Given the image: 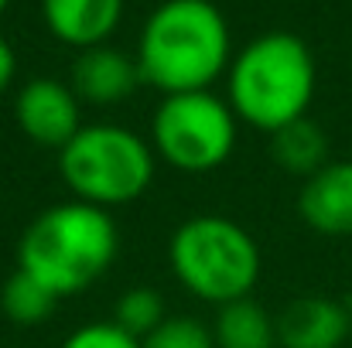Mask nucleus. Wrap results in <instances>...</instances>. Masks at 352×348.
I'll use <instances>...</instances> for the list:
<instances>
[{
	"label": "nucleus",
	"instance_id": "9b49d317",
	"mask_svg": "<svg viewBox=\"0 0 352 348\" xmlns=\"http://www.w3.org/2000/svg\"><path fill=\"white\" fill-rule=\"evenodd\" d=\"M41 17L52 38L86 51L110 41L123 17V0H41Z\"/></svg>",
	"mask_w": 352,
	"mask_h": 348
},
{
	"label": "nucleus",
	"instance_id": "39448f33",
	"mask_svg": "<svg viewBox=\"0 0 352 348\" xmlns=\"http://www.w3.org/2000/svg\"><path fill=\"white\" fill-rule=\"evenodd\" d=\"M154 167V147L120 123H86L58 150V171L72 198L107 212L137 202L151 188Z\"/></svg>",
	"mask_w": 352,
	"mask_h": 348
},
{
	"label": "nucleus",
	"instance_id": "9d476101",
	"mask_svg": "<svg viewBox=\"0 0 352 348\" xmlns=\"http://www.w3.org/2000/svg\"><path fill=\"white\" fill-rule=\"evenodd\" d=\"M298 216L322 235H352V161H329L322 171L305 178Z\"/></svg>",
	"mask_w": 352,
	"mask_h": 348
},
{
	"label": "nucleus",
	"instance_id": "f03ea898",
	"mask_svg": "<svg viewBox=\"0 0 352 348\" xmlns=\"http://www.w3.org/2000/svg\"><path fill=\"white\" fill-rule=\"evenodd\" d=\"M120 232L107 209L79 198L38 212L17 242V270L41 280L55 297L93 287L117 259Z\"/></svg>",
	"mask_w": 352,
	"mask_h": 348
},
{
	"label": "nucleus",
	"instance_id": "f257e3e1",
	"mask_svg": "<svg viewBox=\"0 0 352 348\" xmlns=\"http://www.w3.org/2000/svg\"><path fill=\"white\" fill-rule=\"evenodd\" d=\"M230 62V24L212 0H164L140 31V79L164 96L212 89Z\"/></svg>",
	"mask_w": 352,
	"mask_h": 348
},
{
	"label": "nucleus",
	"instance_id": "f8f14e48",
	"mask_svg": "<svg viewBox=\"0 0 352 348\" xmlns=\"http://www.w3.org/2000/svg\"><path fill=\"white\" fill-rule=\"evenodd\" d=\"M209 328L216 348H277V318L253 297L223 304Z\"/></svg>",
	"mask_w": 352,
	"mask_h": 348
},
{
	"label": "nucleus",
	"instance_id": "6e6552de",
	"mask_svg": "<svg viewBox=\"0 0 352 348\" xmlns=\"http://www.w3.org/2000/svg\"><path fill=\"white\" fill-rule=\"evenodd\" d=\"M349 335V308L325 294H301L277 314V348H342Z\"/></svg>",
	"mask_w": 352,
	"mask_h": 348
},
{
	"label": "nucleus",
	"instance_id": "4468645a",
	"mask_svg": "<svg viewBox=\"0 0 352 348\" xmlns=\"http://www.w3.org/2000/svg\"><path fill=\"white\" fill-rule=\"evenodd\" d=\"M58 301H62V297H55L41 280H34V277L24 273V270H14V273L3 280V287H0V311H3L17 328H38V325H45V321L55 314Z\"/></svg>",
	"mask_w": 352,
	"mask_h": 348
},
{
	"label": "nucleus",
	"instance_id": "dca6fc26",
	"mask_svg": "<svg viewBox=\"0 0 352 348\" xmlns=\"http://www.w3.org/2000/svg\"><path fill=\"white\" fill-rule=\"evenodd\" d=\"M140 348H216L212 328L202 325L192 314H168L144 342Z\"/></svg>",
	"mask_w": 352,
	"mask_h": 348
},
{
	"label": "nucleus",
	"instance_id": "6ab92c4d",
	"mask_svg": "<svg viewBox=\"0 0 352 348\" xmlns=\"http://www.w3.org/2000/svg\"><path fill=\"white\" fill-rule=\"evenodd\" d=\"M7 3H10V0H0V14H3V10H7Z\"/></svg>",
	"mask_w": 352,
	"mask_h": 348
},
{
	"label": "nucleus",
	"instance_id": "a211bd4d",
	"mask_svg": "<svg viewBox=\"0 0 352 348\" xmlns=\"http://www.w3.org/2000/svg\"><path fill=\"white\" fill-rule=\"evenodd\" d=\"M14 76H17V55H14V48L0 38V96L10 89Z\"/></svg>",
	"mask_w": 352,
	"mask_h": 348
},
{
	"label": "nucleus",
	"instance_id": "1a4fd4ad",
	"mask_svg": "<svg viewBox=\"0 0 352 348\" xmlns=\"http://www.w3.org/2000/svg\"><path fill=\"white\" fill-rule=\"evenodd\" d=\"M140 65L137 58H130L126 51H120L113 45H96L76 55L72 62V93L79 96V103L89 106H117L123 100L133 96V89L140 86Z\"/></svg>",
	"mask_w": 352,
	"mask_h": 348
},
{
	"label": "nucleus",
	"instance_id": "aec40b11",
	"mask_svg": "<svg viewBox=\"0 0 352 348\" xmlns=\"http://www.w3.org/2000/svg\"><path fill=\"white\" fill-rule=\"evenodd\" d=\"M349 314H352V308H349Z\"/></svg>",
	"mask_w": 352,
	"mask_h": 348
},
{
	"label": "nucleus",
	"instance_id": "0eeeda50",
	"mask_svg": "<svg viewBox=\"0 0 352 348\" xmlns=\"http://www.w3.org/2000/svg\"><path fill=\"white\" fill-rule=\"evenodd\" d=\"M14 119H17V130L31 143L52 147V150H62L86 126L82 123V103L72 93V86H65L58 79H48V76L28 79L17 89Z\"/></svg>",
	"mask_w": 352,
	"mask_h": 348
},
{
	"label": "nucleus",
	"instance_id": "423d86ee",
	"mask_svg": "<svg viewBox=\"0 0 352 348\" xmlns=\"http://www.w3.org/2000/svg\"><path fill=\"white\" fill-rule=\"evenodd\" d=\"M236 133L239 119L233 106L212 89L164 96L151 116L154 154L185 174H209L223 167L236 150Z\"/></svg>",
	"mask_w": 352,
	"mask_h": 348
},
{
	"label": "nucleus",
	"instance_id": "7ed1b4c3",
	"mask_svg": "<svg viewBox=\"0 0 352 348\" xmlns=\"http://www.w3.org/2000/svg\"><path fill=\"white\" fill-rule=\"evenodd\" d=\"M318 69L311 48L291 31H267L239 48L226 69V103L239 123L260 133L308 116Z\"/></svg>",
	"mask_w": 352,
	"mask_h": 348
},
{
	"label": "nucleus",
	"instance_id": "ddd939ff",
	"mask_svg": "<svg viewBox=\"0 0 352 348\" xmlns=\"http://www.w3.org/2000/svg\"><path fill=\"white\" fill-rule=\"evenodd\" d=\"M270 157L291 171V174H301V178H311L315 171H322L332 157H329V137L325 130L301 116L287 126H280L277 133H270Z\"/></svg>",
	"mask_w": 352,
	"mask_h": 348
},
{
	"label": "nucleus",
	"instance_id": "20e7f679",
	"mask_svg": "<svg viewBox=\"0 0 352 348\" xmlns=\"http://www.w3.org/2000/svg\"><path fill=\"white\" fill-rule=\"evenodd\" d=\"M168 259L178 283L216 308L253 297L263 270L256 239L239 222L212 212L192 216L175 229L168 242Z\"/></svg>",
	"mask_w": 352,
	"mask_h": 348
},
{
	"label": "nucleus",
	"instance_id": "f3484780",
	"mask_svg": "<svg viewBox=\"0 0 352 348\" xmlns=\"http://www.w3.org/2000/svg\"><path fill=\"white\" fill-rule=\"evenodd\" d=\"M62 348H140V342L133 335H126L113 321H93V325L76 328L62 342Z\"/></svg>",
	"mask_w": 352,
	"mask_h": 348
},
{
	"label": "nucleus",
	"instance_id": "2eb2a0df",
	"mask_svg": "<svg viewBox=\"0 0 352 348\" xmlns=\"http://www.w3.org/2000/svg\"><path fill=\"white\" fill-rule=\"evenodd\" d=\"M164 318H168V308H164L161 290H154V287H130V290H123L117 301V311H113V325H120L137 342H144Z\"/></svg>",
	"mask_w": 352,
	"mask_h": 348
}]
</instances>
